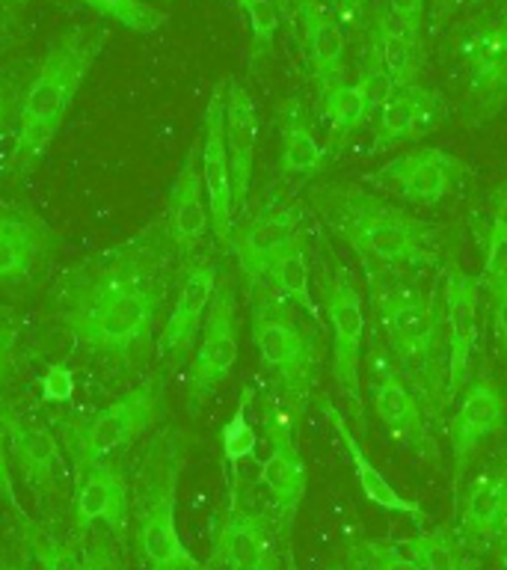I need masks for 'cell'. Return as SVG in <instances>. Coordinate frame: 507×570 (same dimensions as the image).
Returning <instances> with one entry per match:
<instances>
[{"label":"cell","instance_id":"obj_7","mask_svg":"<svg viewBox=\"0 0 507 570\" xmlns=\"http://www.w3.org/2000/svg\"><path fill=\"white\" fill-rule=\"evenodd\" d=\"M167 413V383L163 377H146L107 407L87 416L57 419L62 452L71 458L74 475L87 472L96 463L110 461L125 445L155 428Z\"/></svg>","mask_w":507,"mask_h":570},{"label":"cell","instance_id":"obj_12","mask_svg":"<svg viewBox=\"0 0 507 570\" xmlns=\"http://www.w3.org/2000/svg\"><path fill=\"white\" fill-rule=\"evenodd\" d=\"M466 69V110L484 125L507 107V12L471 24L457 42Z\"/></svg>","mask_w":507,"mask_h":570},{"label":"cell","instance_id":"obj_20","mask_svg":"<svg viewBox=\"0 0 507 570\" xmlns=\"http://www.w3.org/2000/svg\"><path fill=\"white\" fill-rule=\"evenodd\" d=\"M300 226V208L274 203L261 208L258 214H252L240 229L231 232L229 253L238 258L240 274H243L249 288L265 283L267 267L274 265V258L302 235Z\"/></svg>","mask_w":507,"mask_h":570},{"label":"cell","instance_id":"obj_50","mask_svg":"<svg viewBox=\"0 0 507 570\" xmlns=\"http://www.w3.org/2000/svg\"><path fill=\"white\" fill-rule=\"evenodd\" d=\"M285 570H300V564H297V559H294L291 547H288V556H285Z\"/></svg>","mask_w":507,"mask_h":570},{"label":"cell","instance_id":"obj_6","mask_svg":"<svg viewBox=\"0 0 507 570\" xmlns=\"http://www.w3.org/2000/svg\"><path fill=\"white\" fill-rule=\"evenodd\" d=\"M187 443L181 431H163L151 443L137 481V543L151 570H199L202 564L178 534V481L185 472Z\"/></svg>","mask_w":507,"mask_h":570},{"label":"cell","instance_id":"obj_9","mask_svg":"<svg viewBox=\"0 0 507 570\" xmlns=\"http://www.w3.org/2000/svg\"><path fill=\"white\" fill-rule=\"evenodd\" d=\"M240 354V327H238V283L235 276L222 274L213 292L211 309L205 318L202 342L196 347L193 363L187 372L185 404L190 416H199L205 401L220 390L222 381H229L231 368Z\"/></svg>","mask_w":507,"mask_h":570},{"label":"cell","instance_id":"obj_17","mask_svg":"<svg viewBox=\"0 0 507 570\" xmlns=\"http://www.w3.org/2000/svg\"><path fill=\"white\" fill-rule=\"evenodd\" d=\"M466 173L469 169L457 155L421 146L391 158L386 167L371 173V181L412 205H439L454 194V187L460 185Z\"/></svg>","mask_w":507,"mask_h":570},{"label":"cell","instance_id":"obj_10","mask_svg":"<svg viewBox=\"0 0 507 570\" xmlns=\"http://www.w3.org/2000/svg\"><path fill=\"white\" fill-rule=\"evenodd\" d=\"M297 419L288 407L279 392L267 395L261 404V428H265L267 440V458L261 461L258 479L267 488V493L274 497L276 514H279V529L285 538H291L294 520L300 514L302 499H306V488H309V472H306V461L300 454V443H297Z\"/></svg>","mask_w":507,"mask_h":570},{"label":"cell","instance_id":"obj_45","mask_svg":"<svg viewBox=\"0 0 507 570\" xmlns=\"http://www.w3.org/2000/svg\"><path fill=\"white\" fill-rule=\"evenodd\" d=\"M83 570H122V564L116 559L113 543L92 534V543L83 552Z\"/></svg>","mask_w":507,"mask_h":570},{"label":"cell","instance_id":"obj_1","mask_svg":"<svg viewBox=\"0 0 507 570\" xmlns=\"http://www.w3.org/2000/svg\"><path fill=\"white\" fill-rule=\"evenodd\" d=\"M172 258L163 226L83 258L60 279L57 321L110 374L140 372L158 347L155 330L176 276Z\"/></svg>","mask_w":507,"mask_h":570},{"label":"cell","instance_id":"obj_4","mask_svg":"<svg viewBox=\"0 0 507 570\" xmlns=\"http://www.w3.org/2000/svg\"><path fill=\"white\" fill-rule=\"evenodd\" d=\"M101 48H105V30H87V27H74L60 39H53L21 96L18 134L12 151H9V169L21 173V169L33 167L48 151L74 105L83 80L96 66Z\"/></svg>","mask_w":507,"mask_h":570},{"label":"cell","instance_id":"obj_43","mask_svg":"<svg viewBox=\"0 0 507 570\" xmlns=\"http://www.w3.org/2000/svg\"><path fill=\"white\" fill-rule=\"evenodd\" d=\"M425 7L427 0H386L389 16L407 30L412 39H421V27H425Z\"/></svg>","mask_w":507,"mask_h":570},{"label":"cell","instance_id":"obj_27","mask_svg":"<svg viewBox=\"0 0 507 570\" xmlns=\"http://www.w3.org/2000/svg\"><path fill=\"white\" fill-rule=\"evenodd\" d=\"M294 18L302 30L311 78L320 92L341 83L345 80L347 36L336 12L320 0H294Z\"/></svg>","mask_w":507,"mask_h":570},{"label":"cell","instance_id":"obj_32","mask_svg":"<svg viewBox=\"0 0 507 570\" xmlns=\"http://www.w3.org/2000/svg\"><path fill=\"white\" fill-rule=\"evenodd\" d=\"M267 285L274 288L282 301L309 315L311 321H320L318 301H315V285H311V265L309 249H306V235L288 244V247L274 258V265L267 267Z\"/></svg>","mask_w":507,"mask_h":570},{"label":"cell","instance_id":"obj_13","mask_svg":"<svg viewBox=\"0 0 507 570\" xmlns=\"http://www.w3.org/2000/svg\"><path fill=\"white\" fill-rule=\"evenodd\" d=\"M443 318L445 342H448V399L471 383V363L480 342V294L484 276L466 274L460 265H443Z\"/></svg>","mask_w":507,"mask_h":570},{"label":"cell","instance_id":"obj_19","mask_svg":"<svg viewBox=\"0 0 507 570\" xmlns=\"http://www.w3.org/2000/svg\"><path fill=\"white\" fill-rule=\"evenodd\" d=\"M448 116H451V107L436 89H427L421 83L391 89L374 116L371 151H386L398 142L425 140L427 134L448 122Z\"/></svg>","mask_w":507,"mask_h":570},{"label":"cell","instance_id":"obj_35","mask_svg":"<svg viewBox=\"0 0 507 570\" xmlns=\"http://www.w3.org/2000/svg\"><path fill=\"white\" fill-rule=\"evenodd\" d=\"M238 9L249 27V60L258 62L274 48L276 33L282 27V12L276 0H238Z\"/></svg>","mask_w":507,"mask_h":570},{"label":"cell","instance_id":"obj_38","mask_svg":"<svg viewBox=\"0 0 507 570\" xmlns=\"http://www.w3.org/2000/svg\"><path fill=\"white\" fill-rule=\"evenodd\" d=\"M480 249H484V274L501 267V256L507 249V181L489 196V214L480 229Z\"/></svg>","mask_w":507,"mask_h":570},{"label":"cell","instance_id":"obj_39","mask_svg":"<svg viewBox=\"0 0 507 570\" xmlns=\"http://www.w3.org/2000/svg\"><path fill=\"white\" fill-rule=\"evenodd\" d=\"M484 276V292L489 301V318H493V333L507 360V265L496 267L493 274Z\"/></svg>","mask_w":507,"mask_h":570},{"label":"cell","instance_id":"obj_40","mask_svg":"<svg viewBox=\"0 0 507 570\" xmlns=\"http://www.w3.org/2000/svg\"><path fill=\"white\" fill-rule=\"evenodd\" d=\"M359 556L368 570H425L409 556L407 547L389 541H365L359 547Z\"/></svg>","mask_w":507,"mask_h":570},{"label":"cell","instance_id":"obj_46","mask_svg":"<svg viewBox=\"0 0 507 570\" xmlns=\"http://www.w3.org/2000/svg\"><path fill=\"white\" fill-rule=\"evenodd\" d=\"M12 345H16V333L0 321V404H7L3 401V383H7L9 365H12Z\"/></svg>","mask_w":507,"mask_h":570},{"label":"cell","instance_id":"obj_25","mask_svg":"<svg viewBox=\"0 0 507 570\" xmlns=\"http://www.w3.org/2000/svg\"><path fill=\"white\" fill-rule=\"evenodd\" d=\"M0 422L7 431L9 461L36 493H53L62 475L60 440L42 425L18 416L9 404H0Z\"/></svg>","mask_w":507,"mask_h":570},{"label":"cell","instance_id":"obj_30","mask_svg":"<svg viewBox=\"0 0 507 570\" xmlns=\"http://www.w3.org/2000/svg\"><path fill=\"white\" fill-rule=\"evenodd\" d=\"M258 146V110L249 89L240 80H226V149H229L231 167V194H235V214L243 212V205L252 190V169H256Z\"/></svg>","mask_w":507,"mask_h":570},{"label":"cell","instance_id":"obj_21","mask_svg":"<svg viewBox=\"0 0 507 570\" xmlns=\"http://www.w3.org/2000/svg\"><path fill=\"white\" fill-rule=\"evenodd\" d=\"M211 229V208L205 196L202 169H199V146H190L181 160L176 181L169 187L167 212H163V235L176 258L187 262Z\"/></svg>","mask_w":507,"mask_h":570},{"label":"cell","instance_id":"obj_28","mask_svg":"<svg viewBox=\"0 0 507 570\" xmlns=\"http://www.w3.org/2000/svg\"><path fill=\"white\" fill-rule=\"evenodd\" d=\"M318 407H320V413H324V419L329 422V428H332L336 440L341 443V452H345L347 461H350V470H354V479H356V484H359V490H362V497L368 499L371 505L382 508V511L412 517L416 523H427L425 508L418 505L416 499H407L404 493H398V490H395V484H391V481L382 475L380 466H377V463L368 458V452L362 449V443L356 440L354 428L347 425V419L341 416V410H338L329 399H320Z\"/></svg>","mask_w":507,"mask_h":570},{"label":"cell","instance_id":"obj_18","mask_svg":"<svg viewBox=\"0 0 507 570\" xmlns=\"http://www.w3.org/2000/svg\"><path fill=\"white\" fill-rule=\"evenodd\" d=\"M460 534L475 556L498 550L507 559V466H484L457 493Z\"/></svg>","mask_w":507,"mask_h":570},{"label":"cell","instance_id":"obj_14","mask_svg":"<svg viewBox=\"0 0 507 570\" xmlns=\"http://www.w3.org/2000/svg\"><path fill=\"white\" fill-rule=\"evenodd\" d=\"M507 399L501 383L484 368L475 381L463 390L460 407L448 422V443H451L454 461V497L460 493L466 472H469L475 454L484 443L505 428Z\"/></svg>","mask_w":507,"mask_h":570},{"label":"cell","instance_id":"obj_2","mask_svg":"<svg viewBox=\"0 0 507 570\" xmlns=\"http://www.w3.org/2000/svg\"><path fill=\"white\" fill-rule=\"evenodd\" d=\"M311 212L362 262L365 276L412 274L448 265L443 226L404 212L359 185L327 181L309 190Z\"/></svg>","mask_w":507,"mask_h":570},{"label":"cell","instance_id":"obj_47","mask_svg":"<svg viewBox=\"0 0 507 570\" xmlns=\"http://www.w3.org/2000/svg\"><path fill=\"white\" fill-rule=\"evenodd\" d=\"M365 7H368V0H329V9H332L338 21L347 27L359 24Z\"/></svg>","mask_w":507,"mask_h":570},{"label":"cell","instance_id":"obj_49","mask_svg":"<svg viewBox=\"0 0 507 570\" xmlns=\"http://www.w3.org/2000/svg\"><path fill=\"white\" fill-rule=\"evenodd\" d=\"M347 570H368V568H365L362 556H359V550L350 552V568H347Z\"/></svg>","mask_w":507,"mask_h":570},{"label":"cell","instance_id":"obj_3","mask_svg":"<svg viewBox=\"0 0 507 570\" xmlns=\"http://www.w3.org/2000/svg\"><path fill=\"white\" fill-rule=\"evenodd\" d=\"M368 279V301L380 321V336L395 372L416 392L421 407L443 425L448 399V342H445L443 285L421 288L412 274H377Z\"/></svg>","mask_w":507,"mask_h":570},{"label":"cell","instance_id":"obj_31","mask_svg":"<svg viewBox=\"0 0 507 570\" xmlns=\"http://www.w3.org/2000/svg\"><path fill=\"white\" fill-rule=\"evenodd\" d=\"M279 169L288 178L311 181L324 169V146L315 137L306 105L291 96L279 110Z\"/></svg>","mask_w":507,"mask_h":570},{"label":"cell","instance_id":"obj_51","mask_svg":"<svg viewBox=\"0 0 507 570\" xmlns=\"http://www.w3.org/2000/svg\"><path fill=\"white\" fill-rule=\"evenodd\" d=\"M7 9H9L7 0H0V16H7Z\"/></svg>","mask_w":507,"mask_h":570},{"label":"cell","instance_id":"obj_16","mask_svg":"<svg viewBox=\"0 0 507 570\" xmlns=\"http://www.w3.org/2000/svg\"><path fill=\"white\" fill-rule=\"evenodd\" d=\"M205 196L211 208L213 240L229 249L235 232V194H231L229 149H226V80L213 87L202 114V151H199Z\"/></svg>","mask_w":507,"mask_h":570},{"label":"cell","instance_id":"obj_34","mask_svg":"<svg viewBox=\"0 0 507 570\" xmlns=\"http://www.w3.org/2000/svg\"><path fill=\"white\" fill-rule=\"evenodd\" d=\"M252 399H256V386L243 383L238 404H235L231 416L220 428L222 461H226V470H229V493H238L240 463L252 461L258 449V434L252 422H249V404H252Z\"/></svg>","mask_w":507,"mask_h":570},{"label":"cell","instance_id":"obj_23","mask_svg":"<svg viewBox=\"0 0 507 570\" xmlns=\"http://www.w3.org/2000/svg\"><path fill=\"white\" fill-rule=\"evenodd\" d=\"M362 69L374 71L389 87V92L391 89L416 87V83H421V71H425L421 39H412L389 16V9H377L362 48Z\"/></svg>","mask_w":507,"mask_h":570},{"label":"cell","instance_id":"obj_24","mask_svg":"<svg viewBox=\"0 0 507 570\" xmlns=\"http://www.w3.org/2000/svg\"><path fill=\"white\" fill-rule=\"evenodd\" d=\"M53 247L51 226L30 205L0 203V283L30 279Z\"/></svg>","mask_w":507,"mask_h":570},{"label":"cell","instance_id":"obj_26","mask_svg":"<svg viewBox=\"0 0 507 570\" xmlns=\"http://www.w3.org/2000/svg\"><path fill=\"white\" fill-rule=\"evenodd\" d=\"M74 523L80 532L92 529V523H105L110 534L122 541L131 523V490L116 463L105 461L80 472L74 490Z\"/></svg>","mask_w":507,"mask_h":570},{"label":"cell","instance_id":"obj_53","mask_svg":"<svg viewBox=\"0 0 507 570\" xmlns=\"http://www.w3.org/2000/svg\"><path fill=\"white\" fill-rule=\"evenodd\" d=\"M199 570H213V564H205V568H199Z\"/></svg>","mask_w":507,"mask_h":570},{"label":"cell","instance_id":"obj_22","mask_svg":"<svg viewBox=\"0 0 507 570\" xmlns=\"http://www.w3.org/2000/svg\"><path fill=\"white\" fill-rule=\"evenodd\" d=\"M211 564L222 570H282L270 525L256 511L240 508L238 493H229V508L217 523Z\"/></svg>","mask_w":507,"mask_h":570},{"label":"cell","instance_id":"obj_37","mask_svg":"<svg viewBox=\"0 0 507 570\" xmlns=\"http://www.w3.org/2000/svg\"><path fill=\"white\" fill-rule=\"evenodd\" d=\"M24 534L39 570H83V556L71 543L57 538L51 529H42L30 520L24 523Z\"/></svg>","mask_w":507,"mask_h":570},{"label":"cell","instance_id":"obj_42","mask_svg":"<svg viewBox=\"0 0 507 570\" xmlns=\"http://www.w3.org/2000/svg\"><path fill=\"white\" fill-rule=\"evenodd\" d=\"M0 499L7 502L12 511H16L24 523H30V517H27L24 505H21V499H18L16 490V475H12V461H9V445H7V431H3V422H0Z\"/></svg>","mask_w":507,"mask_h":570},{"label":"cell","instance_id":"obj_48","mask_svg":"<svg viewBox=\"0 0 507 570\" xmlns=\"http://www.w3.org/2000/svg\"><path fill=\"white\" fill-rule=\"evenodd\" d=\"M276 7H279V12H282V18L294 21V0H276Z\"/></svg>","mask_w":507,"mask_h":570},{"label":"cell","instance_id":"obj_33","mask_svg":"<svg viewBox=\"0 0 507 570\" xmlns=\"http://www.w3.org/2000/svg\"><path fill=\"white\" fill-rule=\"evenodd\" d=\"M407 552L421 564L425 570H478L480 556L466 547L460 534L448 529V525H436V529H421L416 538L404 541Z\"/></svg>","mask_w":507,"mask_h":570},{"label":"cell","instance_id":"obj_15","mask_svg":"<svg viewBox=\"0 0 507 570\" xmlns=\"http://www.w3.org/2000/svg\"><path fill=\"white\" fill-rule=\"evenodd\" d=\"M220 283V267L211 256H193L181 262V279H178V294L169 318L158 336V356L160 363L169 368H178L185 363L187 354L193 351L199 327L208 318L213 292Z\"/></svg>","mask_w":507,"mask_h":570},{"label":"cell","instance_id":"obj_52","mask_svg":"<svg viewBox=\"0 0 507 570\" xmlns=\"http://www.w3.org/2000/svg\"><path fill=\"white\" fill-rule=\"evenodd\" d=\"M3 570H27V568H24V564H7Z\"/></svg>","mask_w":507,"mask_h":570},{"label":"cell","instance_id":"obj_41","mask_svg":"<svg viewBox=\"0 0 507 570\" xmlns=\"http://www.w3.org/2000/svg\"><path fill=\"white\" fill-rule=\"evenodd\" d=\"M74 395V374L69 363H51L42 374V401L48 404H69Z\"/></svg>","mask_w":507,"mask_h":570},{"label":"cell","instance_id":"obj_5","mask_svg":"<svg viewBox=\"0 0 507 570\" xmlns=\"http://www.w3.org/2000/svg\"><path fill=\"white\" fill-rule=\"evenodd\" d=\"M249 333L285 407L302 422L324 365L320 321L300 315V309L282 301L270 285L258 283L249 288Z\"/></svg>","mask_w":507,"mask_h":570},{"label":"cell","instance_id":"obj_44","mask_svg":"<svg viewBox=\"0 0 507 570\" xmlns=\"http://www.w3.org/2000/svg\"><path fill=\"white\" fill-rule=\"evenodd\" d=\"M21 96L24 89L18 87V80L12 75H0V137L12 122V116L21 110Z\"/></svg>","mask_w":507,"mask_h":570},{"label":"cell","instance_id":"obj_36","mask_svg":"<svg viewBox=\"0 0 507 570\" xmlns=\"http://www.w3.org/2000/svg\"><path fill=\"white\" fill-rule=\"evenodd\" d=\"M89 9H96L98 16L110 18L131 33H155L167 24V12L151 7L146 0H83Z\"/></svg>","mask_w":507,"mask_h":570},{"label":"cell","instance_id":"obj_8","mask_svg":"<svg viewBox=\"0 0 507 570\" xmlns=\"http://www.w3.org/2000/svg\"><path fill=\"white\" fill-rule=\"evenodd\" d=\"M320 309L327 312L329 336H332V354L329 368L336 390L347 404V413L359 428H365V395H362V338H365V303L356 288V279L345 265L324 262L318 271Z\"/></svg>","mask_w":507,"mask_h":570},{"label":"cell","instance_id":"obj_11","mask_svg":"<svg viewBox=\"0 0 507 570\" xmlns=\"http://www.w3.org/2000/svg\"><path fill=\"white\" fill-rule=\"evenodd\" d=\"M365 374H368V401H371L374 413L382 422V428L389 431L391 440L439 466L434 422L427 416V410L421 407V401L416 399V392L409 390L404 377L395 372V365L386 354V345L380 342V333L371 336V354L365 363Z\"/></svg>","mask_w":507,"mask_h":570},{"label":"cell","instance_id":"obj_29","mask_svg":"<svg viewBox=\"0 0 507 570\" xmlns=\"http://www.w3.org/2000/svg\"><path fill=\"white\" fill-rule=\"evenodd\" d=\"M389 96V87L374 71L362 69L356 80H341L336 87L320 92V116L327 125L329 146L341 149L362 131L365 122H371L382 98Z\"/></svg>","mask_w":507,"mask_h":570}]
</instances>
